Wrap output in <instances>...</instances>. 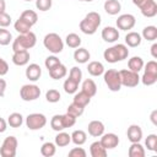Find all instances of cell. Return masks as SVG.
Listing matches in <instances>:
<instances>
[{
	"label": "cell",
	"mask_w": 157,
	"mask_h": 157,
	"mask_svg": "<svg viewBox=\"0 0 157 157\" xmlns=\"http://www.w3.org/2000/svg\"><path fill=\"white\" fill-rule=\"evenodd\" d=\"M101 22H102L101 15L96 11H91L80 22V29L85 34H94L98 27L101 26Z\"/></svg>",
	"instance_id": "6da1fadb"
},
{
	"label": "cell",
	"mask_w": 157,
	"mask_h": 157,
	"mask_svg": "<svg viewBox=\"0 0 157 157\" xmlns=\"http://www.w3.org/2000/svg\"><path fill=\"white\" fill-rule=\"evenodd\" d=\"M36 43H37V37L32 31H29L27 33H21L12 40V50L13 52L28 50V49L33 48L36 45Z\"/></svg>",
	"instance_id": "7a4b0ae2"
},
{
	"label": "cell",
	"mask_w": 157,
	"mask_h": 157,
	"mask_svg": "<svg viewBox=\"0 0 157 157\" xmlns=\"http://www.w3.org/2000/svg\"><path fill=\"white\" fill-rule=\"evenodd\" d=\"M43 44H44L45 49H48L53 54H59L64 49V42H63L61 37L54 32L45 34V37L43 39Z\"/></svg>",
	"instance_id": "3957f363"
},
{
	"label": "cell",
	"mask_w": 157,
	"mask_h": 157,
	"mask_svg": "<svg viewBox=\"0 0 157 157\" xmlns=\"http://www.w3.org/2000/svg\"><path fill=\"white\" fill-rule=\"evenodd\" d=\"M144 75L140 77L141 82L145 86H152L157 81V63L155 60L147 61L146 65H144Z\"/></svg>",
	"instance_id": "277c9868"
},
{
	"label": "cell",
	"mask_w": 157,
	"mask_h": 157,
	"mask_svg": "<svg viewBox=\"0 0 157 157\" xmlns=\"http://www.w3.org/2000/svg\"><path fill=\"white\" fill-rule=\"evenodd\" d=\"M103 78L104 83L112 92H118L121 88V82H120V76L119 71L115 69H108L107 71L103 72Z\"/></svg>",
	"instance_id": "5b68a950"
},
{
	"label": "cell",
	"mask_w": 157,
	"mask_h": 157,
	"mask_svg": "<svg viewBox=\"0 0 157 157\" xmlns=\"http://www.w3.org/2000/svg\"><path fill=\"white\" fill-rule=\"evenodd\" d=\"M132 4L140 9L145 17H155L157 15V4L155 0H132Z\"/></svg>",
	"instance_id": "8992f818"
},
{
	"label": "cell",
	"mask_w": 157,
	"mask_h": 157,
	"mask_svg": "<svg viewBox=\"0 0 157 157\" xmlns=\"http://www.w3.org/2000/svg\"><path fill=\"white\" fill-rule=\"evenodd\" d=\"M17 139L15 136H7L2 141V145L0 147V155L2 157H15L17 152Z\"/></svg>",
	"instance_id": "52a82bcc"
},
{
	"label": "cell",
	"mask_w": 157,
	"mask_h": 157,
	"mask_svg": "<svg viewBox=\"0 0 157 157\" xmlns=\"http://www.w3.org/2000/svg\"><path fill=\"white\" fill-rule=\"evenodd\" d=\"M119 76H120V82L121 86L125 87H136L140 82V76L139 72H134L129 69H123L119 71Z\"/></svg>",
	"instance_id": "ba28073f"
},
{
	"label": "cell",
	"mask_w": 157,
	"mask_h": 157,
	"mask_svg": "<svg viewBox=\"0 0 157 157\" xmlns=\"http://www.w3.org/2000/svg\"><path fill=\"white\" fill-rule=\"evenodd\" d=\"M47 118L42 113H32L28 114L26 118V126L29 130H40L45 126Z\"/></svg>",
	"instance_id": "9c48e42d"
},
{
	"label": "cell",
	"mask_w": 157,
	"mask_h": 157,
	"mask_svg": "<svg viewBox=\"0 0 157 157\" xmlns=\"http://www.w3.org/2000/svg\"><path fill=\"white\" fill-rule=\"evenodd\" d=\"M40 88L37 85H23L20 90V97L25 102H32L39 98Z\"/></svg>",
	"instance_id": "30bf717a"
},
{
	"label": "cell",
	"mask_w": 157,
	"mask_h": 157,
	"mask_svg": "<svg viewBox=\"0 0 157 157\" xmlns=\"http://www.w3.org/2000/svg\"><path fill=\"white\" fill-rule=\"evenodd\" d=\"M136 23V18L131 13H123L117 20V27L120 31H129L132 29Z\"/></svg>",
	"instance_id": "8fae6325"
},
{
	"label": "cell",
	"mask_w": 157,
	"mask_h": 157,
	"mask_svg": "<svg viewBox=\"0 0 157 157\" xmlns=\"http://www.w3.org/2000/svg\"><path fill=\"white\" fill-rule=\"evenodd\" d=\"M99 141H101V144L103 145V147L105 150H113V148H115L119 145V137L114 132L103 134Z\"/></svg>",
	"instance_id": "7c38bea8"
},
{
	"label": "cell",
	"mask_w": 157,
	"mask_h": 157,
	"mask_svg": "<svg viewBox=\"0 0 157 157\" xmlns=\"http://www.w3.org/2000/svg\"><path fill=\"white\" fill-rule=\"evenodd\" d=\"M102 38L107 43H114L115 40L119 39V31L115 27L107 26L102 29Z\"/></svg>",
	"instance_id": "4fadbf2b"
},
{
	"label": "cell",
	"mask_w": 157,
	"mask_h": 157,
	"mask_svg": "<svg viewBox=\"0 0 157 157\" xmlns=\"http://www.w3.org/2000/svg\"><path fill=\"white\" fill-rule=\"evenodd\" d=\"M104 129H105L104 128V124L102 121H99V120H92V121H90V124L87 126L88 134L91 136H93V137L102 136L104 134Z\"/></svg>",
	"instance_id": "5bb4252c"
},
{
	"label": "cell",
	"mask_w": 157,
	"mask_h": 157,
	"mask_svg": "<svg viewBox=\"0 0 157 157\" xmlns=\"http://www.w3.org/2000/svg\"><path fill=\"white\" fill-rule=\"evenodd\" d=\"M126 136L130 142H140L142 139V129L137 124H132L128 128Z\"/></svg>",
	"instance_id": "9a60e30c"
},
{
	"label": "cell",
	"mask_w": 157,
	"mask_h": 157,
	"mask_svg": "<svg viewBox=\"0 0 157 157\" xmlns=\"http://www.w3.org/2000/svg\"><path fill=\"white\" fill-rule=\"evenodd\" d=\"M29 61V52L28 50H18L12 54V63L17 66H25Z\"/></svg>",
	"instance_id": "2e32d148"
},
{
	"label": "cell",
	"mask_w": 157,
	"mask_h": 157,
	"mask_svg": "<svg viewBox=\"0 0 157 157\" xmlns=\"http://www.w3.org/2000/svg\"><path fill=\"white\" fill-rule=\"evenodd\" d=\"M25 74H26V77H27L29 81L36 82V81L39 80V77H40V75H42V69H40V66H39L38 64L33 63V64H29V65L27 66Z\"/></svg>",
	"instance_id": "e0dca14e"
},
{
	"label": "cell",
	"mask_w": 157,
	"mask_h": 157,
	"mask_svg": "<svg viewBox=\"0 0 157 157\" xmlns=\"http://www.w3.org/2000/svg\"><path fill=\"white\" fill-rule=\"evenodd\" d=\"M104 11L108 13V15H118L121 10V4L118 1V0H105L104 2Z\"/></svg>",
	"instance_id": "ac0fdd59"
},
{
	"label": "cell",
	"mask_w": 157,
	"mask_h": 157,
	"mask_svg": "<svg viewBox=\"0 0 157 157\" xmlns=\"http://www.w3.org/2000/svg\"><path fill=\"white\" fill-rule=\"evenodd\" d=\"M91 58V54L90 52L86 49V48H77L75 52H74V59L76 63L78 64H86Z\"/></svg>",
	"instance_id": "d6986e66"
},
{
	"label": "cell",
	"mask_w": 157,
	"mask_h": 157,
	"mask_svg": "<svg viewBox=\"0 0 157 157\" xmlns=\"http://www.w3.org/2000/svg\"><path fill=\"white\" fill-rule=\"evenodd\" d=\"M48 71H49V76H50L53 80H60V78L65 77L66 74H67L66 66H65L64 64H61V63H60L59 65H56L55 67L48 70Z\"/></svg>",
	"instance_id": "ffe728a7"
},
{
	"label": "cell",
	"mask_w": 157,
	"mask_h": 157,
	"mask_svg": "<svg viewBox=\"0 0 157 157\" xmlns=\"http://www.w3.org/2000/svg\"><path fill=\"white\" fill-rule=\"evenodd\" d=\"M141 42H142L141 34L137 32H128V34L125 36V43L128 44V47L136 48L141 44Z\"/></svg>",
	"instance_id": "44dd1931"
},
{
	"label": "cell",
	"mask_w": 157,
	"mask_h": 157,
	"mask_svg": "<svg viewBox=\"0 0 157 157\" xmlns=\"http://www.w3.org/2000/svg\"><path fill=\"white\" fill-rule=\"evenodd\" d=\"M90 153L92 157H105L107 156V150L103 147L101 141H94L90 146Z\"/></svg>",
	"instance_id": "7402d4cb"
},
{
	"label": "cell",
	"mask_w": 157,
	"mask_h": 157,
	"mask_svg": "<svg viewBox=\"0 0 157 157\" xmlns=\"http://www.w3.org/2000/svg\"><path fill=\"white\" fill-rule=\"evenodd\" d=\"M87 71H88V74H90L91 76L97 77V76L103 75V72H104V66H103V64H102L101 61H96V60H94V61H91V63L88 64Z\"/></svg>",
	"instance_id": "603a6c76"
},
{
	"label": "cell",
	"mask_w": 157,
	"mask_h": 157,
	"mask_svg": "<svg viewBox=\"0 0 157 157\" xmlns=\"http://www.w3.org/2000/svg\"><path fill=\"white\" fill-rule=\"evenodd\" d=\"M144 65H145V63H144V60H142L141 56H132V58H130L129 61H128V67H129V70H131V71H134V72L141 71V70L144 69Z\"/></svg>",
	"instance_id": "cb8c5ba5"
},
{
	"label": "cell",
	"mask_w": 157,
	"mask_h": 157,
	"mask_svg": "<svg viewBox=\"0 0 157 157\" xmlns=\"http://www.w3.org/2000/svg\"><path fill=\"white\" fill-rule=\"evenodd\" d=\"M81 91H83L85 93H87L92 98L97 93V85H96V82L92 78H86L82 82V90Z\"/></svg>",
	"instance_id": "d4e9b609"
},
{
	"label": "cell",
	"mask_w": 157,
	"mask_h": 157,
	"mask_svg": "<svg viewBox=\"0 0 157 157\" xmlns=\"http://www.w3.org/2000/svg\"><path fill=\"white\" fill-rule=\"evenodd\" d=\"M71 142V135H69L67 132L64 131H58L55 139H54V144L58 147H65Z\"/></svg>",
	"instance_id": "484cf974"
},
{
	"label": "cell",
	"mask_w": 157,
	"mask_h": 157,
	"mask_svg": "<svg viewBox=\"0 0 157 157\" xmlns=\"http://www.w3.org/2000/svg\"><path fill=\"white\" fill-rule=\"evenodd\" d=\"M145 148L140 142H131V146L129 147L130 157H145Z\"/></svg>",
	"instance_id": "4316f807"
},
{
	"label": "cell",
	"mask_w": 157,
	"mask_h": 157,
	"mask_svg": "<svg viewBox=\"0 0 157 157\" xmlns=\"http://www.w3.org/2000/svg\"><path fill=\"white\" fill-rule=\"evenodd\" d=\"M20 18H22L23 21H26L27 23H29L31 26H34L38 21V15L36 11L33 10H25L21 15H20Z\"/></svg>",
	"instance_id": "83f0119b"
},
{
	"label": "cell",
	"mask_w": 157,
	"mask_h": 157,
	"mask_svg": "<svg viewBox=\"0 0 157 157\" xmlns=\"http://www.w3.org/2000/svg\"><path fill=\"white\" fill-rule=\"evenodd\" d=\"M142 38L147 42H153L157 39V27L156 26H146L142 29Z\"/></svg>",
	"instance_id": "f1b7e54d"
},
{
	"label": "cell",
	"mask_w": 157,
	"mask_h": 157,
	"mask_svg": "<svg viewBox=\"0 0 157 157\" xmlns=\"http://www.w3.org/2000/svg\"><path fill=\"white\" fill-rule=\"evenodd\" d=\"M87 141V134L83 130H75L71 134V142H74L77 146L83 145Z\"/></svg>",
	"instance_id": "f546056e"
},
{
	"label": "cell",
	"mask_w": 157,
	"mask_h": 157,
	"mask_svg": "<svg viewBox=\"0 0 157 157\" xmlns=\"http://www.w3.org/2000/svg\"><path fill=\"white\" fill-rule=\"evenodd\" d=\"M81 42H82V40H81L80 36L76 34V33H69V34L66 36V38H65L66 45H67L69 48H74V49L78 48V47L81 45Z\"/></svg>",
	"instance_id": "4dcf8cb0"
},
{
	"label": "cell",
	"mask_w": 157,
	"mask_h": 157,
	"mask_svg": "<svg viewBox=\"0 0 157 157\" xmlns=\"http://www.w3.org/2000/svg\"><path fill=\"white\" fill-rule=\"evenodd\" d=\"M7 124L11 128H20L23 124V117L21 113H11L7 118Z\"/></svg>",
	"instance_id": "1f68e13d"
},
{
	"label": "cell",
	"mask_w": 157,
	"mask_h": 157,
	"mask_svg": "<svg viewBox=\"0 0 157 157\" xmlns=\"http://www.w3.org/2000/svg\"><path fill=\"white\" fill-rule=\"evenodd\" d=\"M56 152V145L53 142H44L40 147V153L44 157H53Z\"/></svg>",
	"instance_id": "d6a6232c"
},
{
	"label": "cell",
	"mask_w": 157,
	"mask_h": 157,
	"mask_svg": "<svg viewBox=\"0 0 157 157\" xmlns=\"http://www.w3.org/2000/svg\"><path fill=\"white\" fill-rule=\"evenodd\" d=\"M103 58H104L105 61H108V63H110V64H114V63H118V61H119V58H118V54H117V50H115L114 45L110 47V48H107V49L104 50Z\"/></svg>",
	"instance_id": "836d02e7"
},
{
	"label": "cell",
	"mask_w": 157,
	"mask_h": 157,
	"mask_svg": "<svg viewBox=\"0 0 157 157\" xmlns=\"http://www.w3.org/2000/svg\"><path fill=\"white\" fill-rule=\"evenodd\" d=\"M72 102L80 104V105H82V107H86L87 104H90V102H91V97H90L87 93H85L83 91H80V92H76V93H75V96H74V101H72Z\"/></svg>",
	"instance_id": "e575fe53"
},
{
	"label": "cell",
	"mask_w": 157,
	"mask_h": 157,
	"mask_svg": "<svg viewBox=\"0 0 157 157\" xmlns=\"http://www.w3.org/2000/svg\"><path fill=\"white\" fill-rule=\"evenodd\" d=\"M50 126L55 131H63L65 129L64 123H63V114H55L50 119Z\"/></svg>",
	"instance_id": "d590c367"
},
{
	"label": "cell",
	"mask_w": 157,
	"mask_h": 157,
	"mask_svg": "<svg viewBox=\"0 0 157 157\" xmlns=\"http://www.w3.org/2000/svg\"><path fill=\"white\" fill-rule=\"evenodd\" d=\"M63 87H64V91H65L66 93H69V94H74V93H76V92H77L78 83H77L76 81H74L72 78L67 77V78L64 81Z\"/></svg>",
	"instance_id": "8d00e7d4"
},
{
	"label": "cell",
	"mask_w": 157,
	"mask_h": 157,
	"mask_svg": "<svg viewBox=\"0 0 157 157\" xmlns=\"http://www.w3.org/2000/svg\"><path fill=\"white\" fill-rule=\"evenodd\" d=\"M83 110H85V107H82V105H80V104H77V103H75V102H72V103L67 107L66 113H69L70 115H72V117H75V118H78V117H81V115L83 114Z\"/></svg>",
	"instance_id": "74e56055"
},
{
	"label": "cell",
	"mask_w": 157,
	"mask_h": 157,
	"mask_svg": "<svg viewBox=\"0 0 157 157\" xmlns=\"http://www.w3.org/2000/svg\"><path fill=\"white\" fill-rule=\"evenodd\" d=\"M13 27H15V29L21 34V33H27V32H29L31 31V28H32V26L29 25V23H27L26 21H23L22 18H20L18 17V20H16V22L13 23Z\"/></svg>",
	"instance_id": "f35d334b"
},
{
	"label": "cell",
	"mask_w": 157,
	"mask_h": 157,
	"mask_svg": "<svg viewBox=\"0 0 157 157\" xmlns=\"http://www.w3.org/2000/svg\"><path fill=\"white\" fill-rule=\"evenodd\" d=\"M12 42V34L6 28L0 27V45H9Z\"/></svg>",
	"instance_id": "ab89813d"
},
{
	"label": "cell",
	"mask_w": 157,
	"mask_h": 157,
	"mask_svg": "<svg viewBox=\"0 0 157 157\" xmlns=\"http://www.w3.org/2000/svg\"><path fill=\"white\" fill-rule=\"evenodd\" d=\"M60 92L55 88H50L45 92V99L49 102V103H56L60 101Z\"/></svg>",
	"instance_id": "60d3db41"
},
{
	"label": "cell",
	"mask_w": 157,
	"mask_h": 157,
	"mask_svg": "<svg viewBox=\"0 0 157 157\" xmlns=\"http://www.w3.org/2000/svg\"><path fill=\"white\" fill-rule=\"evenodd\" d=\"M114 48H115V50H117L119 61H121V60H124V59H126V58L129 56V49H128V47H126L125 44L118 43V44L114 45Z\"/></svg>",
	"instance_id": "b9f144b4"
},
{
	"label": "cell",
	"mask_w": 157,
	"mask_h": 157,
	"mask_svg": "<svg viewBox=\"0 0 157 157\" xmlns=\"http://www.w3.org/2000/svg\"><path fill=\"white\" fill-rule=\"evenodd\" d=\"M145 145H146L148 151L155 152L157 150V135L156 134H150L145 140Z\"/></svg>",
	"instance_id": "7bdbcfd3"
},
{
	"label": "cell",
	"mask_w": 157,
	"mask_h": 157,
	"mask_svg": "<svg viewBox=\"0 0 157 157\" xmlns=\"http://www.w3.org/2000/svg\"><path fill=\"white\" fill-rule=\"evenodd\" d=\"M69 77H70V78H72L74 81H76L77 83H80V82H81V80H82V71H81V69H80V67H77V66H72V67L70 69Z\"/></svg>",
	"instance_id": "ee69618b"
},
{
	"label": "cell",
	"mask_w": 157,
	"mask_h": 157,
	"mask_svg": "<svg viewBox=\"0 0 157 157\" xmlns=\"http://www.w3.org/2000/svg\"><path fill=\"white\" fill-rule=\"evenodd\" d=\"M53 5V0H36V7L39 11H48Z\"/></svg>",
	"instance_id": "f6af8a7d"
},
{
	"label": "cell",
	"mask_w": 157,
	"mask_h": 157,
	"mask_svg": "<svg viewBox=\"0 0 157 157\" xmlns=\"http://www.w3.org/2000/svg\"><path fill=\"white\" fill-rule=\"evenodd\" d=\"M60 63H61V61L59 60V58H56L55 55H49V56L45 59L44 65H45V67H47L48 70H50V69L55 67L56 65H59Z\"/></svg>",
	"instance_id": "bcb514c9"
},
{
	"label": "cell",
	"mask_w": 157,
	"mask_h": 157,
	"mask_svg": "<svg viewBox=\"0 0 157 157\" xmlns=\"http://www.w3.org/2000/svg\"><path fill=\"white\" fill-rule=\"evenodd\" d=\"M63 123H64L65 129H66V128H71V126L75 125L76 118L72 117V115H70L69 113H65V114H63Z\"/></svg>",
	"instance_id": "7dc6e473"
},
{
	"label": "cell",
	"mask_w": 157,
	"mask_h": 157,
	"mask_svg": "<svg viewBox=\"0 0 157 157\" xmlns=\"http://www.w3.org/2000/svg\"><path fill=\"white\" fill-rule=\"evenodd\" d=\"M11 25V16L6 12H2L0 13V27L2 28H6Z\"/></svg>",
	"instance_id": "c3c4849f"
},
{
	"label": "cell",
	"mask_w": 157,
	"mask_h": 157,
	"mask_svg": "<svg viewBox=\"0 0 157 157\" xmlns=\"http://www.w3.org/2000/svg\"><path fill=\"white\" fill-rule=\"evenodd\" d=\"M86 151L82 147H74L72 150L69 151V156L70 157H86Z\"/></svg>",
	"instance_id": "681fc988"
},
{
	"label": "cell",
	"mask_w": 157,
	"mask_h": 157,
	"mask_svg": "<svg viewBox=\"0 0 157 157\" xmlns=\"http://www.w3.org/2000/svg\"><path fill=\"white\" fill-rule=\"evenodd\" d=\"M9 72V64L2 59L0 58V76H4Z\"/></svg>",
	"instance_id": "f907efd6"
},
{
	"label": "cell",
	"mask_w": 157,
	"mask_h": 157,
	"mask_svg": "<svg viewBox=\"0 0 157 157\" xmlns=\"http://www.w3.org/2000/svg\"><path fill=\"white\" fill-rule=\"evenodd\" d=\"M6 81L4 78H0V97H4L5 96V91H6Z\"/></svg>",
	"instance_id": "816d5d0a"
},
{
	"label": "cell",
	"mask_w": 157,
	"mask_h": 157,
	"mask_svg": "<svg viewBox=\"0 0 157 157\" xmlns=\"http://www.w3.org/2000/svg\"><path fill=\"white\" fill-rule=\"evenodd\" d=\"M7 129V121L0 117V132H5Z\"/></svg>",
	"instance_id": "f5cc1de1"
},
{
	"label": "cell",
	"mask_w": 157,
	"mask_h": 157,
	"mask_svg": "<svg viewBox=\"0 0 157 157\" xmlns=\"http://www.w3.org/2000/svg\"><path fill=\"white\" fill-rule=\"evenodd\" d=\"M151 55L156 59L157 58V43H153L151 47Z\"/></svg>",
	"instance_id": "db71d44e"
},
{
	"label": "cell",
	"mask_w": 157,
	"mask_h": 157,
	"mask_svg": "<svg viewBox=\"0 0 157 157\" xmlns=\"http://www.w3.org/2000/svg\"><path fill=\"white\" fill-rule=\"evenodd\" d=\"M5 10H6V2L5 0H0V13L5 12Z\"/></svg>",
	"instance_id": "11a10c76"
},
{
	"label": "cell",
	"mask_w": 157,
	"mask_h": 157,
	"mask_svg": "<svg viewBox=\"0 0 157 157\" xmlns=\"http://www.w3.org/2000/svg\"><path fill=\"white\" fill-rule=\"evenodd\" d=\"M156 115H157V110H153L151 113V120L153 123V125H157V121H156Z\"/></svg>",
	"instance_id": "9f6ffc18"
},
{
	"label": "cell",
	"mask_w": 157,
	"mask_h": 157,
	"mask_svg": "<svg viewBox=\"0 0 157 157\" xmlns=\"http://www.w3.org/2000/svg\"><path fill=\"white\" fill-rule=\"evenodd\" d=\"M78 1H87V2H91V1H93V0H78Z\"/></svg>",
	"instance_id": "6f0895ef"
},
{
	"label": "cell",
	"mask_w": 157,
	"mask_h": 157,
	"mask_svg": "<svg viewBox=\"0 0 157 157\" xmlns=\"http://www.w3.org/2000/svg\"><path fill=\"white\" fill-rule=\"evenodd\" d=\"M25 1H32V0H25Z\"/></svg>",
	"instance_id": "680465c9"
}]
</instances>
